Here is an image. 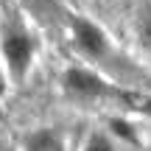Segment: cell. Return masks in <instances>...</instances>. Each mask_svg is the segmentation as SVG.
Instances as JSON below:
<instances>
[{
	"instance_id": "1",
	"label": "cell",
	"mask_w": 151,
	"mask_h": 151,
	"mask_svg": "<svg viewBox=\"0 0 151 151\" xmlns=\"http://www.w3.org/2000/svg\"><path fill=\"white\" fill-rule=\"evenodd\" d=\"M3 56H6V65L14 78H22L31 67V56H34V42L25 31L20 28H11V31L3 34Z\"/></svg>"
},
{
	"instance_id": "2",
	"label": "cell",
	"mask_w": 151,
	"mask_h": 151,
	"mask_svg": "<svg viewBox=\"0 0 151 151\" xmlns=\"http://www.w3.org/2000/svg\"><path fill=\"white\" fill-rule=\"evenodd\" d=\"M73 37H76V45L84 50L87 56H104L106 53V37L98 25L87 20H73Z\"/></svg>"
},
{
	"instance_id": "3",
	"label": "cell",
	"mask_w": 151,
	"mask_h": 151,
	"mask_svg": "<svg viewBox=\"0 0 151 151\" xmlns=\"http://www.w3.org/2000/svg\"><path fill=\"white\" fill-rule=\"evenodd\" d=\"M65 87H67V90H73V92H78V95H115L112 87L104 84L95 73L78 70V67L65 73Z\"/></svg>"
},
{
	"instance_id": "4",
	"label": "cell",
	"mask_w": 151,
	"mask_h": 151,
	"mask_svg": "<svg viewBox=\"0 0 151 151\" xmlns=\"http://www.w3.org/2000/svg\"><path fill=\"white\" fill-rule=\"evenodd\" d=\"M25 151H65V146H62L59 134H53V132L42 129V132H34V134L28 137Z\"/></svg>"
},
{
	"instance_id": "5",
	"label": "cell",
	"mask_w": 151,
	"mask_h": 151,
	"mask_svg": "<svg viewBox=\"0 0 151 151\" xmlns=\"http://www.w3.org/2000/svg\"><path fill=\"white\" fill-rule=\"evenodd\" d=\"M140 42L146 45V48H151V6L146 11H143V17H140Z\"/></svg>"
},
{
	"instance_id": "6",
	"label": "cell",
	"mask_w": 151,
	"mask_h": 151,
	"mask_svg": "<svg viewBox=\"0 0 151 151\" xmlns=\"http://www.w3.org/2000/svg\"><path fill=\"white\" fill-rule=\"evenodd\" d=\"M126 104H132V109H140V112H146V115H151V98H146V95H120Z\"/></svg>"
},
{
	"instance_id": "7",
	"label": "cell",
	"mask_w": 151,
	"mask_h": 151,
	"mask_svg": "<svg viewBox=\"0 0 151 151\" xmlns=\"http://www.w3.org/2000/svg\"><path fill=\"white\" fill-rule=\"evenodd\" d=\"M84 151H115V148H112V143H109L104 134H92L90 140H87Z\"/></svg>"
},
{
	"instance_id": "8",
	"label": "cell",
	"mask_w": 151,
	"mask_h": 151,
	"mask_svg": "<svg viewBox=\"0 0 151 151\" xmlns=\"http://www.w3.org/2000/svg\"><path fill=\"white\" fill-rule=\"evenodd\" d=\"M112 129L118 132V134H123V137H129V140H134V134L129 132V126H126L123 120H112Z\"/></svg>"
},
{
	"instance_id": "9",
	"label": "cell",
	"mask_w": 151,
	"mask_h": 151,
	"mask_svg": "<svg viewBox=\"0 0 151 151\" xmlns=\"http://www.w3.org/2000/svg\"><path fill=\"white\" fill-rule=\"evenodd\" d=\"M3 87H6V81H3V73H0V92H3Z\"/></svg>"
}]
</instances>
